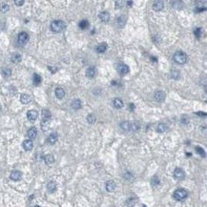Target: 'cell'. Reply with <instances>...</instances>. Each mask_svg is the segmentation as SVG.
Here are the masks:
<instances>
[{
  "mask_svg": "<svg viewBox=\"0 0 207 207\" xmlns=\"http://www.w3.org/2000/svg\"><path fill=\"white\" fill-rule=\"evenodd\" d=\"M66 27V24L62 20H55L51 23V30L54 32H62Z\"/></svg>",
  "mask_w": 207,
  "mask_h": 207,
  "instance_id": "cell-1",
  "label": "cell"
},
{
  "mask_svg": "<svg viewBox=\"0 0 207 207\" xmlns=\"http://www.w3.org/2000/svg\"><path fill=\"white\" fill-rule=\"evenodd\" d=\"M174 60L177 64H184L187 61V55L181 51H177L174 55Z\"/></svg>",
  "mask_w": 207,
  "mask_h": 207,
  "instance_id": "cell-2",
  "label": "cell"
},
{
  "mask_svg": "<svg viewBox=\"0 0 207 207\" xmlns=\"http://www.w3.org/2000/svg\"><path fill=\"white\" fill-rule=\"evenodd\" d=\"M187 196H188L187 191L184 189H177V190H176L175 192H174V194H173V198H174L176 200H179V201H180V200H184L185 199L187 198Z\"/></svg>",
  "mask_w": 207,
  "mask_h": 207,
  "instance_id": "cell-3",
  "label": "cell"
},
{
  "mask_svg": "<svg viewBox=\"0 0 207 207\" xmlns=\"http://www.w3.org/2000/svg\"><path fill=\"white\" fill-rule=\"evenodd\" d=\"M29 41V35L25 32H21L18 35V42L21 44V45H24Z\"/></svg>",
  "mask_w": 207,
  "mask_h": 207,
  "instance_id": "cell-4",
  "label": "cell"
},
{
  "mask_svg": "<svg viewBox=\"0 0 207 207\" xmlns=\"http://www.w3.org/2000/svg\"><path fill=\"white\" fill-rule=\"evenodd\" d=\"M117 72L119 73L120 75H126L129 73V67L126 64H118L117 67Z\"/></svg>",
  "mask_w": 207,
  "mask_h": 207,
  "instance_id": "cell-5",
  "label": "cell"
},
{
  "mask_svg": "<svg viewBox=\"0 0 207 207\" xmlns=\"http://www.w3.org/2000/svg\"><path fill=\"white\" fill-rule=\"evenodd\" d=\"M174 177H175L177 180H182V179H184V177H185L184 171H183L181 168H176L175 171H174Z\"/></svg>",
  "mask_w": 207,
  "mask_h": 207,
  "instance_id": "cell-6",
  "label": "cell"
},
{
  "mask_svg": "<svg viewBox=\"0 0 207 207\" xmlns=\"http://www.w3.org/2000/svg\"><path fill=\"white\" fill-rule=\"evenodd\" d=\"M27 117L31 120V121H35V120L38 117V113H37V111H35V110H30V111H28V113H27Z\"/></svg>",
  "mask_w": 207,
  "mask_h": 207,
  "instance_id": "cell-7",
  "label": "cell"
},
{
  "mask_svg": "<svg viewBox=\"0 0 207 207\" xmlns=\"http://www.w3.org/2000/svg\"><path fill=\"white\" fill-rule=\"evenodd\" d=\"M155 99L157 102H163L165 99V93L162 91H158L155 94Z\"/></svg>",
  "mask_w": 207,
  "mask_h": 207,
  "instance_id": "cell-8",
  "label": "cell"
},
{
  "mask_svg": "<svg viewBox=\"0 0 207 207\" xmlns=\"http://www.w3.org/2000/svg\"><path fill=\"white\" fill-rule=\"evenodd\" d=\"M163 8H164V3L162 1H156L153 4V10L156 11V12H160Z\"/></svg>",
  "mask_w": 207,
  "mask_h": 207,
  "instance_id": "cell-9",
  "label": "cell"
},
{
  "mask_svg": "<svg viewBox=\"0 0 207 207\" xmlns=\"http://www.w3.org/2000/svg\"><path fill=\"white\" fill-rule=\"evenodd\" d=\"M23 148L26 150V151H31L33 147V143L31 139H26L23 141Z\"/></svg>",
  "mask_w": 207,
  "mask_h": 207,
  "instance_id": "cell-10",
  "label": "cell"
},
{
  "mask_svg": "<svg viewBox=\"0 0 207 207\" xmlns=\"http://www.w3.org/2000/svg\"><path fill=\"white\" fill-rule=\"evenodd\" d=\"M21 177H22V173L20 172V171H13V172H12V174L10 176L11 179L13 180H15V181L19 180L21 179Z\"/></svg>",
  "mask_w": 207,
  "mask_h": 207,
  "instance_id": "cell-11",
  "label": "cell"
},
{
  "mask_svg": "<svg viewBox=\"0 0 207 207\" xmlns=\"http://www.w3.org/2000/svg\"><path fill=\"white\" fill-rule=\"evenodd\" d=\"M37 135V130L35 127H32L28 130V137H30L31 139H35Z\"/></svg>",
  "mask_w": 207,
  "mask_h": 207,
  "instance_id": "cell-12",
  "label": "cell"
},
{
  "mask_svg": "<svg viewBox=\"0 0 207 207\" xmlns=\"http://www.w3.org/2000/svg\"><path fill=\"white\" fill-rule=\"evenodd\" d=\"M113 106L115 109H121L124 106V103H123V101L120 98H115L114 101H113Z\"/></svg>",
  "mask_w": 207,
  "mask_h": 207,
  "instance_id": "cell-13",
  "label": "cell"
},
{
  "mask_svg": "<svg viewBox=\"0 0 207 207\" xmlns=\"http://www.w3.org/2000/svg\"><path fill=\"white\" fill-rule=\"evenodd\" d=\"M206 10V5H202V2H200V1H199V2H197V6H196V8H195V12L196 13H202L203 11Z\"/></svg>",
  "mask_w": 207,
  "mask_h": 207,
  "instance_id": "cell-14",
  "label": "cell"
},
{
  "mask_svg": "<svg viewBox=\"0 0 207 207\" xmlns=\"http://www.w3.org/2000/svg\"><path fill=\"white\" fill-rule=\"evenodd\" d=\"M31 100H32V97L29 95H27V94H22L21 97H20V101L23 104H28L29 102H31Z\"/></svg>",
  "mask_w": 207,
  "mask_h": 207,
  "instance_id": "cell-15",
  "label": "cell"
},
{
  "mask_svg": "<svg viewBox=\"0 0 207 207\" xmlns=\"http://www.w3.org/2000/svg\"><path fill=\"white\" fill-rule=\"evenodd\" d=\"M58 139V136L56 133H52L51 134L50 137H48V142L50 143V144H55Z\"/></svg>",
  "mask_w": 207,
  "mask_h": 207,
  "instance_id": "cell-16",
  "label": "cell"
},
{
  "mask_svg": "<svg viewBox=\"0 0 207 207\" xmlns=\"http://www.w3.org/2000/svg\"><path fill=\"white\" fill-rule=\"evenodd\" d=\"M115 189V183L114 180H109V181L106 183V190L108 192H113L114 190Z\"/></svg>",
  "mask_w": 207,
  "mask_h": 207,
  "instance_id": "cell-17",
  "label": "cell"
},
{
  "mask_svg": "<svg viewBox=\"0 0 207 207\" xmlns=\"http://www.w3.org/2000/svg\"><path fill=\"white\" fill-rule=\"evenodd\" d=\"M107 48H108V46L105 42L100 43L99 45L97 47V52H99V54H102V52H105L107 51Z\"/></svg>",
  "mask_w": 207,
  "mask_h": 207,
  "instance_id": "cell-18",
  "label": "cell"
},
{
  "mask_svg": "<svg viewBox=\"0 0 207 207\" xmlns=\"http://www.w3.org/2000/svg\"><path fill=\"white\" fill-rule=\"evenodd\" d=\"M98 17L102 20V21H104V22H108L109 19H110V13H108V12H102V13H99Z\"/></svg>",
  "mask_w": 207,
  "mask_h": 207,
  "instance_id": "cell-19",
  "label": "cell"
},
{
  "mask_svg": "<svg viewBox=\"0 0 207 207\" xmlns=\"http://www.w3.org/2000/svg\"><path fill=\"white\" fill-rule=\"evenodd\" d=\"M47 189L50 193L55 192V190H56V183L55 181H50L47 185Z\"/></svg>",
  "mask_w": 207,
  "mask_h": 207,
  "instance_id": "cell-20",
  "label": "cell"
},
{
  "mask_svg": "<svg viewBox=\"0 0 207 207\" xmlns=\"http://www.w3.org/2000/svg\"><path fill=\"white\" fill-rule=\"evenodd\" d=\"M44 161H45L46 164L51 165L55 162V157H54L52 155H46L45 157H44Z\"/></svg>",
  "mask_w": 207,
  "mask_h": 207,
  "instance_id": "cell-21",
  "label": "cell"
},
{
  "mask_svg": "<svg viewBox=\"0 0 207 207\" xmlns=\"http://www.w3.org/2000/svg\"><path fill=\"white\" fill-rule=\"evenodd\" d=\"M55 95H56L57 98L61 99V98H63L65 97V91L63 90L62 88H56L55 89Z\"/></svg>",
  "mask_w": 207,
  "mask_h": 207,
  "instance_id": "cell-22",
  "label": "cell"
},
{
  "mask_svg": "<svg viewBox=\"0 0 207 207\" xmlns=\"http://www.w3.org/2000/svg\"><path fill=\"white\" fill-rule=\"evenodd\" d=\"M73 109H75V110H78L81 108V101L79 99H75L72 101V104H71Z\"/></svg>",
  "mask_w": 207,
  "mask_h": 207,
  "instance_id": "cell-23",
  "label": "cell"
},
{
  "mask_svg": "<svg viewBox=\"0 0 207 207\" xmlns=\"http://www.w3.org/2000/svg\"><path fill=\"white\" fill-rule=\"evenodd\" d=\"M95 68L94 67H90V68H88L87 69V71H86V76L87 78H94L95 76Z\"/></svg>",
  "mask_w": 207,
  "mask_h": 207,
  "instance_id": "cell-24",
  "label": "cell"
},
{
  "mask_svg": "<svg viewBox=\"0 0 207 207\" xmlns=\"http://www.w3.org/2000/svg\"><path fill=\"white\" fill-rule=\"evenodd\" d=\"M50 126V119H42L41 121V129L43 131H47Z\"/></svg>",
  "mask_w": 207,
  "mask_h": 207,
  "instance_id": "cell-25",
  "label": "cell"
},
{
  "mask_svg": "<svg viewBox=\"0 0 207 207\" xmlns=\"http://www.w3.org/2000/svg\"><path fill=\"white\" fill-rule=\"evenodd\" d=\"M32 80H33V84H35V86H38V85L41 83V80H42V78H41V76H40L39 75H37V74H35V75H33V76H32Z\"/></svg>",
  "mask_w": 207,
  "mask_h": 207,
  "instance_id": "cell-26",
  "label": "cell"
},
{
  "mask_svg": "<svg viewBox=\"0 0 207 207\" xmlns=\"http://www.w3.org/2000/svg\"><path fill=\"white\" fill-rule=\"evenodd\" d=\"M167 130V126L164 123H160L157 127V133H164Z\"/></svg>",
  "mask_w": 207,
  "mask_h": 207,
  "instance_id": "cell-27",
  "label": "cell"
},
{
  "mask_svg": "<svg viewBox=\"0 0 207 207\" xmlns=\"http://www.w3.org/2000/svg\"><path fill=\"white\" fill-rule=\"evenodd\" d=\"M120 127L122 128L124 131H130L131 130V122L129 121H124L120 124Z\"/></svg>",
  "mask_w": 207,
  "mask_h": 207,
  "instance_id": "cell-28",
  "label": "cell"
},
{
  "mask_svg": "<svg viewBox=\"0 0 207 207\" xmlns=\"http://www.w3.org/2000/svg\"><path fill=\"white\" fill-rule=\"evenodd\" d=\"M21 58H22L21 55H19V54H15V55H13V56H12V61H13V63H19L20 61H21Z\"/></svg>",
  "mask_w": 207,
  "mask_h": 207,
  "instance_id": "cell-29",
  "label": "cell"
},
{
  "mask_svg": "<svg viewBox=\"0 0 207 207\" xmlns=\"http://www.w3.org/2000/svg\"><path fill=\"white\" fill-rule=\"evenodd\" d=\"M52 117V114L49 110H43L42 111V118L43 119H50Z\"/></svg>",
  "mask_w": 207,
  "mask_h": 207,
  "instance_id": "cell-30",
  "label": "cell"
},
{
  "mask_svg": "<svg viewBox=\"0 0 207 207\" xmlns=\"http://www.w3.org/2000/svg\"><path fill=\"white\" fill-rule=\"evenodd\" d=\"M117 24L120 28H123L126 24V18L124 16H120V17L117 18Z\"/></svg>",
  "mask_w": 207,
  "mask_h": 207,
  "instance_id": "cell-31",
  "label": "cell"
},
{
  "mask_svg": "<svg viewBox=\"0 0 207 207\" xmlns=\"http://www.w3.org/2000/svg\"><path fill=\"white\" fill-rule=\"evenodd\" d=\"M2 75L4 78H9L12 75V70L9 68H3L2 69Z\"/></svg>",
  "mask_w": 207,
  "mask_h": 207,
  "instance_id": "cell-32",
  "label": "cell"
},
{
  "mask_svg": "<svg viewBox=\"0 0 207 207\" xmlns=\"http://www.w3.org/2000/svg\"><path fill=\"white\" fill-rule=\"evenodd\" d=\"M88 26H89V22H88V20L83 19L79 22V28L80 29H82V30H84V29L88 28Z\"/></svg>",
  "mask_w": 207,
  "mask_h": 207,
  "instance_id": "cell-33",
  "label": "cell"
},
{
  "mask_svg": "<svg viewBox=\"0 0 207 207\" xmlns=\"http://www.w3.org/2000/svg\"><path fill=\"white\" fill-rule=\"evenodd\" d=\"M95 120H97V118H95V117L94 115H88L87 117V121L90 124H93V123L95 122Z\"/></svg>",
  "mask_w": 207,
  "mask_h": 207,
  "instance_id": "cell-34",
  "label": "cell"
},
{
  "mask_svg": "<svg viewBox=\"0 0 207 207\" xmlns=\"http://www.w3.org/2000/svg\"><path fill=\"white\" fill-rule=\"evenodd\" d=\"M171 75H172V78L174 79H177V78H180V72L177 70H172L171 71Z\"/></svg>",
  "mask_w": 207,
  "mask_h": 207,
  "instance_id": "cell-35",
  "label": "cell"
},
{
  "mask_svg": "<svg viewBox=\"0 0 207 207\" xmlns=\"http://www.w3.org/2000/svg\"><path fill=\"white\" fill-rule=\"evenodd\" d=\"M201 32H202L201 28L198 27V28H196V29H195V31H194V35H196V36H197L198 38H200V35H201Z\"/></svg>",
  "mask_w": 207,
  "mask_h": 207,
  "instance_id": "cell-36",
  "label": "cell"
},
{
  "mask_svg": "<svg viewBox=\"0 0 207 207\" xmlns=\"http://www.w3.org/2000/svg\"><path fill=\"white\" fill-rule=\"evenodd\" d=\"M9 9H10V7H9L8 4H3V5L1 6V8H0V11H1V13H5L9 11Z\"/></svg>",
  "mask_w": 207,
  "mask_h": 207,
  "instance_id": "cell-37",
  "label": "cell"
},
{
  "mask_svg": "<svg viewBox=\"0 0 207 207\" xmlns=\"http://www.w3.org/2000/svg\"><path fill=\"white\" fill-rule=\"evenodd\" d=\"M196 151H197L198 154H199V155H200V156H201V157H205V152H204V150L202 149L201 147H199V146H198V147H196Z\"/></svg>",
  "mask_w": 207,
  "mask_h": 207,
  "instance_id": "cell-38",
  "label": "cell"
},
{
  "mask_svg": "<svg viewBox=\"0 0 207 207\" xmlns=\"http://www.w3.org/2000/svg\"><path fill=\"white\" fill-rule=\"evenodd\" d=\"M138 128H139L138 123H137V122L131 123V130H133V131H137V130H138Z\"/></svg>",
  "mask_w": 207,
  "mask_h": 207,
  "instance_id": "cell-39",
  "label": "cell"
},
{
  "mask_svg": "<svg viewBox=\"0 0 207 207\" xmlns=\"http://www.w3.org/2000/svg\"><path fill=\"white\" fill-rule=\"evenodd\" d=\"M137 200H135L134 201V199L133 198H131V199H129V200H127V203L129 206H133V205H135V202H137Z\"/></svg>",
  "mask_w": 207,
  "mask_h": 207,
  "instance_id": "cell-40",
  "label": "cell"
},
{
  "mask_svg": "<svg viewBox=\"0 0 207 207\" xmlns=\"http://www.w3.org/2000/svg\"><path fill=\"white\" fill-rule=\"evenodd\" d=\"M152 183L153 184H158L160 183V180H158V177H155L154 179L152 180Z\"/></svg>",
  "mask_w": 207,
  "mask_h": 207,
  "instance_id": "cell-41",
  "label": "cell"
},
{
  "mask_svg": "<svg viewBox=\"0 0 207 207\" xmlns=\"http://www.w3.org/2000/svg\"><path fill=\"white\" fill-rule=\"evenodd\" d=\"M15 5H17V6H22L23 4H24V1H23V0H15Z\"/></svg>",
  "mask_w": 207,
  "mask_h": 207,
  "instance_id": "cell-42",
  "label": "cell"
},
{
  "mask_svg": "<svg viewBox=\"0 0 207 207\" xmlns=\"http://www.w3.org/2000/svg\"><path fill=\"white\" fill-rule=\"evenodd\" d=\"M188 117H182V119H181V122L182 123H184V124H186V123H188Z\"/></svg>",
  "mask_w": 207,
  "mask_h": 207,
  "instance_id": "cell-43",
  "label": "cell"
},
{
  "mask_svg": "<svg viewBox=\"0 0 207 207\" xmlns=\"http://www.w3.org/2000/svg\"><path fill=\"white\" fill-rule=\"evenodd\" d=\"M129 109L131 112H133V111L135 110V105H134V103H130L129 104Z\"/></svg>",
  "mask_w": 207,
  "mask_h": 207,
  "instance_id": "cell-44",
  "label": "cell"
},
{
  "mask_svg": "<svg viewBox=\"0 0 207 207\" xmlns=\"http://www.w3.org/2000/svg\"><path fill=\"white\" fill-rule=\"evenodd\" d=\"M49 70H51V71H52V74H55V73L56 72V71H57V69H54V68L52 67V66H49Z\"/></svg>",
  "mask_w": 207,
  "mask_h": 207,
  "instance_id": "cell-45",
  "label": "cell"
},
{
  "mask_svg": "<svg viewBox=\"0 0 207 207\" xmlns=\"http://www.w3.org/2000/svg\"><path fill=\"white\" fill-rule=\"evenodd\" d=\"M196 114H197V115H200V117H202V115H203V117H205V115H206V114H205V113H201V112H197Z\"/></svg>",
  "mask_w": 207,
  "mask_h": 207,
  "instance_id": "cell-46",
  "label": "cell"
},
{
  "mask_svg": "<svg viewBox=\"0 0 207 207\" xmlns=\"http://www.w3.org/2000/svg\"><path fill=\"white\" fill-rule=\"evenodd\" d=\"M125 177H127L128 180H130V179H131V177H132V175H131V174H130V173H127V174H125V176H124Z\"/></svg>",
  "mask_w": 207,
  "mask_h": 207,
  "instance_id": "cell-47",
  "label": "cell"
},
{
  "mask_svg": "<svg viewBox=\"0 0 207 207\" xmlns=\"http://www.w3.org/2000/svg\"><path fill=\"white\" fill-rule=\"evenodd\" d=\"M112 85H119V83L117 82L115 80H113V81H112Z\"/></svg>",
  "mask_w": 207,
  "mask_h": 207,
  "instance_id": "cell-48",
  "label": "cell"
},
{
  "mask_svg": "<svg viewBox=\"0 0 207 207\" xmlns=\"http://www.w3.org/2000/svg\"><path fill=\"white\" fill-rule=\"evenodd\" d=\"M127 4L130 6V7H131V6H132V4H133V2H132V1H128V2H127Z\"/></svg>",
  "mask_w": 207,
  "mask_h": 207,
  "instance_id": "cell-49",
  "label": "cell"
},
{
  "mask_svg": "<svg viewBox=\"0 0 207 207\" xmlns=\"http://www.w3.org/2000/svg\"><path fill=\"white\" fill-rule=\"evenodd\" d=\"M143 207H147V206H146V205H143Z\"/></svg>",
  "mask_w": 207,
  "mask_h": 207,
  "instance_id": "cell-50",
  "label": "cell"
},
{
  "mask_svg": "<svg viewBox=\"0 0 207 207\" xmlns=\"http://www.w3.org/2000/svg\"><path fill=\"white\" fill-rule=\"evenodd\" d=\"M35 207H40V206H35Z\"/></svg>",
  "mask_w": 207,
  "mask_h": 207,
  "instance_id": "cell-51",
  "label": "cell"
},
{
  "mask_svg": "<svg viewBox=\"0 0 207 207\" xmlns=\"http://www.w3.org/2000/svg\"><path fill=\"white\" fill-rule=\"evenodd\" d=\"M0 111H1V107H0Z\"/></svg>",
  "mask_w": 207,
  "mask_h": 207,
  "instance_id": "cell-52",
  "label": "cell"
}]
</instances>
